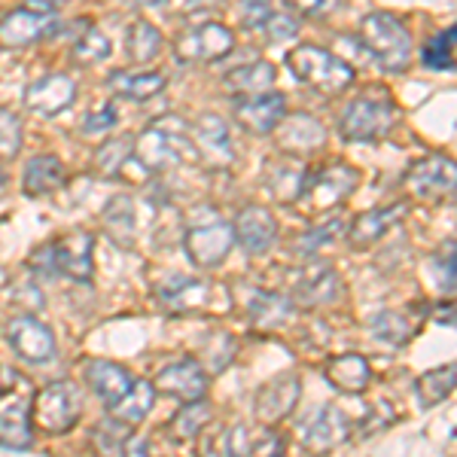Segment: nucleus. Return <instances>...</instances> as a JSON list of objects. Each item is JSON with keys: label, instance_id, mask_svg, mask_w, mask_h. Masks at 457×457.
Returning a JSON list of instances; mask_svg holds the SVG:
<instances>
[{"label": "nucleus", "instance_id": "nucleus-42", "mask_svg": "<svg viewBox=\"0 0 457 457\" xmlns=\"http://www.w3.org/2000/svg\"><path fill=\"white\" fill-rule=\"evenodd\" d=\"M73 55H77V62H83V64L104 62V58L110 55L107 34H101L98 28L86 25V31L77 37V43H73Z\"/></svg>", "mask_w": 457, "mask_h": 457}, {"label": "nucleus", "instance_id": "nucleus-10", "mask_svg": "<svg viewBox=\"0 0 457 457\" xmlns=\"http://www.w3.org/2000/svg\"><path fill=\"white\" fill-rule=\"evenodd\" d=\"M351 436V418L336 403H323L299 421V445L308 452H333Z\"/></svg>", "mask_w": 457, "mask_h": 457}, {"label": "nucleus", "instance_id": "nucleus-5", "mask_svg": "<svg viewBox=\"0 0 457 457\" xmlns=\"http://www.w3.org/2000/svg\"><path fill=\"white\" fill-rule=\"evenodd\" d=\"M360 40L385 71H405L411 58V34L390 12H370L360 25Z\"/></svg>", "mask_w": 457, "mask_h": 457}, {"label": "nucleus", "instance_id": "nucleus-11", "mask_svg": "<svg viewBox=\"0 0 457 457\" xmlns=\"http://www.w3.org/2000/svg\"><path fill=\"white\" fill-rule=\"evenodd\" d=\"M183 247H187V256L198 265V269H217V265L228 256V250L235 247L232 223H223V220L211 213L204 223H195L187 228Z\"/></svg>", "mask_w": 457, "mask_h": 457}, {"label": "nucleus", "instance_id": "nucleus-24", "mask_svg": "<svg viewBox=\"0 0 457 457\" xmlns=\"http://www.w3.org/2000/svg\"><path fill=\"white\" fill-rule=\"evenodd\" d=\"M86 381L107 409L113 403H120L122 396L135 387V375L125 370V366L113 363V360H92V363L86 366Z\"/></svg>", "mask_w": 457, "mask_h": 457}, {"label": "nucleus", "instance_id": "nucleus-44", "mask_svg": "<svg viewBox=\"0 0 457 457\" xmlns=\"http://www.w3.org/2000/svg\"><path fill=\"white\" fill-rule=\"evenodd\" d=\"M345 228H348V226H345V220H338V217L327 220L323 226H314L312 232L302 235V238L296 241V250H299V253H317V250L327 247L338 232H345Z\"/></svg>", "mask_w": 457, "mask_h": 457}, {"label": "nucleus", "instance_id": "nucleus-33", "mask_svg": "<svg viewBox=\"0 0 457 457\" xmlns=\"http://www.w3.org/2000/svg\"><path fill=\"white\" fill-rule=\"evenodd\" d=\"M454 363L448 366H439V370H430L424 372L421 378L415 381V390H418V400H421L424 409H433V405H439L442 400H448V396L454 394Z\"/></svg>", "mask_w": 457, "mask_h": 457}, {"label": "nucleus", "instance_id": "nucleus-1", "mask_svg": "<svg viewBox=\"0 0 457 457\" xmlns=\"http://www.w3.org/2000/svg\"><path fill=\"white\" fill-rule=\"evenodd\" d=\"M131 159L150 174H165L180 162H193L195 144L189 137V122L177 113L153 120L141 135L131 141Z\"/></svg>", "mask_w": 457, "mask_h": 457}, {"label": "nucleus", "instance_id": "nucleus-40", "mask_svg": "<svg viewBox=\"0 0 457 457\" xmlns=\"http://www.w3.org/2000/svg\"><path fill=\"white\" fill-rule=\"evenodd\" d=\"M135 436V430H131V424L120 421V418L110 415L107 421L98 424V430H95V445H98V452L104 454H122L125 452V442Z\"/></svg>", "mask_w": 457, "mask_h": 457}, {"label": "nucleus", "instance_id": "nucleus-31", "mask_svg": "<svg viewBox=\"0 0 457 457\" xmlns=\"http://www.w3.org/2000/svg\"><path fill=\"white\" fill-rule=\"evenodd\" d=\"M107 86L113 88L116 95L131 101H146L153 95H159L165 88V77L162 73H129V71H116L110 73Z\"/></svg>", "mask_w": 457, "mask_h": 457}, {"label": "nucleus", "instance_id": "nucleus-4", "mask_svg": "<svg viewBox=\"0 0 457 457\" xmlns=\"http://www.w3.org/2000/svg\"><path fill=\"white\" fill-rule=\"evenodd\" d=\"M31 269L46 278H71V281H92V235L71 232L64 238L46 241L31 253Z\"/></svg>", "mask_w": 457, "mask_h": 457}, {"label": "nucleus", "instance_id": "nucleus-13", "mask_svg": "<svg viewBox=\"0 0 457 457\" xmlns=\"http://www.w3.org/2000/svg\"><path fill=\"white\" fill-rule=\"evenodd\" d=\"M299 396H302L299 375L284 372V375H278V378L265 381V385L256 390V396H253V415H256V421L265 424V427L281 424L284 418H290L293 411H296Z\"/></svg>", "mask_w": 457, "mask_h": 457}, {"label": "nucleus", "instance_id": "nucleus-34", "mask_svg": "<svg viewBox=\"0 0 457 457\" xmlns=\"http://www.w3.org/2000/svg\"><path fill=\"white\" fill-rule=\"evenodd\" d=\"M235 351H238V345H235V338L223 333V329H213L211 336L202 338V345H198V363H202L204 372H223L228 363H232Z\"/></svg>", "mask_w": 457, "mask_h": 457}, {"label": "nucleus", "instance_id": "nucleus-20", "mask_svg": "<svg viewBox=\"0 0 457 457\" xmlns=\"http://www.w3.org/2000/svg\"><path fill=\"white\" fill-rule=\"evenodd\" d=\"M235 241L247 250V253H265L278 238V220L271 217V211L260 208V204H250V208L238 211L232 223Z\"/></svg>", "mask_w": 457, "mask_h": 457}, {"label": "nucleus", "instance_id": "nucleus-39", "mask_svg": "<svg viewBox=\"0 0 457 457\" xmlns=\"http://www.w3.org/2000/svg\"><path fill=\"white\" fill-rule=\"evenodd\" d=\"M421 62L430 71H452L454 68V25L445 34H436L424 43Z\"/></svg>", "mask_w": 457, "mask_h": 457}, {"label": "nucleus", "instance_id": "nucleus-36", "mask_svg": "<svg viewBox=\"0 0 457 457\" xmlns=\"http://www.w3.org/2000/svg\"><path fill=\"white\" fill-rule=\"evenodd\" d=\"M125 53L137 64L156 58L162 53V31L153 28L150 21H135V25L129 28V34H125Z\"/></svg>", "mask_w": 457, "mask_h": 457}, {"label": "nucleus", "instance_id": "nucleus-48", "mask_svg": "<svg viewBox=\"0 0 457 457\" xmlns=\"http://www.w3.org/2000/svg\"><path fill=\"white\" fill-rule=\"evenodd\" d=\"M113 125H116V110L107 104V107H101V110H95V113L86 116L83 131L86 135H107Z\"/></svg>", "mask_w": 457, "mask_h": 457}, {"label": "nucleus", "instance_id": "nucleus-49", "mask_svg": "<svg viewBox=\"0 0 457 457\" xmlns=\"http://www.w3.org/2000/svg\"><path fill=\"white\" fill-rule=\"evenodd\" d=\"M287 6H290L293 12H299V16L320 19V16H327V12L336 10L338 0H287Z\"/></svg>", "mask_w": 457, "mask_h": 457}, {"label": "nucleus", "instance_id": "nucleus-46", "mask_svg": "<svg viewBox=\"0 0 457 457\" xmlns=\"http://www.w3.org/2000/svg\"><path fill=\"white\" fill-rule=\"evenodd\" d=\"M265 25V34L271 37V40H290V37H296L299 25L293 16H284V12H269V19L262 21Z\"/></svg>", "mask_w": 457, "mask_h": 457}, {"label": "nucleus", "instance_id": "nucleus-14", "mask_svg": "<svg viewBox=\"0 0 457 457\" xmlns=\"http://www.w3.org/2000/svg\"><path fill=\"white\" fill-rule=\"evenodd\" d=\"M6 342L28 363H49L55 357V336L31 314H19L6 323Z\"/></svg>", "mask_w": 457, "mask_h": 457}, {"label": "nucleus", "instance_id": "nucleus-35", "mask_svg": "<svg viewBox=\"0 0 457 457\" xmlns=\"http://www.w3.org/2000/svg\"><path fill=\"white\" fill-rule=\"evenodd\" d=\"M211 418H213L211 403H204L202 396H198V400H189L177 411L168 430H171L174 439H195V436H202V430L211 424Z\"/></svg>", "mask_w": 457, "mask_h": 457}, {"label": "nucleus", "instance_id": "nucleus-38", "mask_svg": "<svg viewBox=\"0 0 457 457\" xmlns=\"http://www.w3.org/2000/svg\"><path fill=\"white\" fill-rule=\"evenodd\" d=\"M135 202H131L129 195H116L107 202L104 208V226L110 228V235H113L116 241H122V245H129L131 235H135Z\"/></svg>", "mask_w": 457, "mask_h": 457}, {"label": "nucleus", "instance_id": "nucleus-51", "mask_svg": "<svg viewBox=\"0 0 457 457\" xmlns=\"http://www.w3.org/2000/svg\"><path fill=\"white\" fill-rule=\"evenodd\" d=\"M250 454H284V439L265 430L260 439H250Z\"/></svg>", "mask_w": 457, "mask_h": 457}, {"label": "nucleus", "instance_id": "nucleus-28", "mask_svg": "<svg viewBox=\"0 0 457 457\" xmlns=\"http://www.w3.org/2000/svg\"><path fill=\"white\" fill-rule=\"evenodd\" d=\"M68 180V171H64L62 159L55 156H37L25 165V174H21V189L25 195L31 198H43V195H53L58 189L64 187Z\"/></svg>", "mask_w": 457, "mask_h": 457}, {"label": "nucleus", "instance_id": "nucleus-22", "mask_svg": "<svg viewBox=\"0 0 457 457\" xmlns=\"http://www.w3.org/2000/svg\"><path fill=\"white\" fill-rule=\"evenodd\" d=\"M159 394H168V396H177V400L189 403V400H198L204 396L208 390V372L202 370L198 360H180V363H171L165 366L159 375H156V385Z\"/></svg>", "mask_w": 457, "mask_h": 457}, {"label": "nucleus", "instance_id": "nucleus-32", "mask_svg": "<svg viewBox=\"0 0 457 457\" xmlns=\"http://www.w3.org/2000/svg\"><path fill=\"white\" fill-rule=\"evenodd\" d=\"M153 400H156V387H153L150 381L135 378V387H131L120 403L110 405V415L120 418L125 424H141L144 418L150 415Z\"/></svg>", "mask_w": 457, "mask_h": 457}, {"label": "nucleus", "instance_id": "nucleus-21", "mask_svg": "<svg viewBox=\"0 0 457 457\" xmlns=\"http://www.w3.org/2000/svg\"><path fill=\"white\" fill-rule=\"evenodd\" d=\"M405 217V204H387V208H375L363 211L353 217V223L345 228L348 235V245L353 250H370L372 245H378L381 238Z\"/></svg>", "mask_w": 457, "mask_h": 457}, {"label": "nucleus", "instance_id": "nucleus-45", "mask_svg": "<svg viewBox=\"0 0 457 457\" xmlns=\"http://www.w3.org/2000/svg\"><path fill=\"white\" fill-rule=\"evenodd\" d=\"M21 150V120L12 110L0 107V159H12Z\"/></svg>", "mask_w": 457, "mask_h": 457}, {"label": "nucleus", "instance_id": "nucleus-43", "mask_svg": "<svg viewBox=\"0 0 457 457\" xmlns=\"http://www.w3.org/2000/svg\"><path fill=\"white\" fill-rule=\"evenodd\" d=\"M208 454H250V433L245 424H235L228 430L217 433L211 442H204Z\"/></svg>", "mask_w": 457, "mask_h": 457}, {"label": "nucleus", "instance_id": "nucleus-16", "mask_svg": "<svg viewBox=\"0 0 457 457\" xmlns=\"http://www.w3.org/2000/svg\"><path fill=\"white\" fill-rule=\"evenodd\" d=\"M235 120L250 135H271L281 116L287 113V98L281 92H262V95H250V98L235 101L232 107Z\"/></svg>", "mask_w": 457, "mask_h": 457}, {"label": "nucleus", "instance_id": "nucleus-18", "mask_svg": "<svg viewBox=\"0 0 457 457\" xmlns=\"http://www.w3.org/2000/svg\"><path fill=\"white\" fill-rule=\"evenodd\" d=\"M308 165L302 162L299 156H284L281 159H271L265 162L262 168V183L271 195H275L278 204H296L302 189H305V180H308Z\"/></svg>", "mask_w": 457, "mask_h": 457}, {"label": "nucleus", "instance_id": "nucleus-23", "mask_svg": "<svg viewBox=\"0 0 457 457\" xmlns=\"http://www.w3.org/2000/svg\"><path fill=\"white\" fill-rule=\"evenodd\" d=\"M342 296V278L336 275L329 265H312L299 275L296 287H293V305L317 308L336 302Z\"/></svg>", "mask_w": 457, "mask_h": 457}, {"label": "nucleus", "instance_id": "nucleus-27", "mask_svg": "<svg viewBox=\"0 0 457 457\" xmlns=\"http://www.w3.org/2000/svg\"><path fill=\"white\" fill-rule=\"evenodd\" d=\"M159 299L168 312H198V308L208 305L211 299V284L208 281H198V278H183L177 275L171 281H165L159 287Z\"/></svg>", "mask_w": 457, "mask_h": 457}, {"label": "nucleus", "instance_id": "nucleus-19", "mask_svg": "<svg viewBox=\"0 0 457 457\" xmlns=\"http://www.w3.org/2000/svg\"><path fill=\"white\" fill-rule=\"evenodd\" d=\"M77 86L68 73H46L25 88V107L37 116H58L73 104Z\"/></svg>", "mask_w": 457, "mask_h": 457}, {"label": "nucleus", "instance_id": "nucleus-9", "mask_svg": "<svg viewBox=\"0 0 457 457\" xmlns=\"http://www.w3.org/2000/svg\"><path fill=\"white\" fill-rule=\"evenodd\" d=\"M235 31L217 21H198L174 37V58L183 64H208L220 62L232 53Z\"/></svg>", "mask_w": 457, "mask_h": 457}, {"label": "nucleus", "instance_id": "nucleus-3", "mask_svg": "<svg viewBox=\"0 0 457 457\" xmlns=\"http://www.w3.org/2000/svg\"><path fill=\"white\" fill-rule=\"evenodd\" d=\"M360 187V171L348 162H329L317 174H308L305 189H302L296 208L305 217H323V213L342 208Z\"/></svg>", "mask_w": 457, "mask_h": 457}, {"label": "nucleus", "instance_id": "nucleus-29", "mask_svg": "<svg viewBox=\"0 0 457 457\" xmlns=\"http://www.w3.org/2000/svg\"><path fill=\"white\" fill-rule=\"evenodd\" d=\"M275 64L269 62H253V64H241V68L228 71L223 77V92L228 95H241V98H250V95H262L275 86Z\"/></svg>", "mask_w": 457, "mask_h": 457}, {"label": "nucleus", "instance_id": "nucleus-8", "mask_svg": "<svg viewBox=\"0 0 457 457\" xmlns=\"http://www.w3.org/2000/svg\"><path fill=\"white\" fill-rule=\"evenodd\" d=\"M403 187L409 189V195H415L418 202L427 204H442L445 198L454 195L457 187V168L448 156H424L415 159L403 174Z\"/></svg>", "mask_w": 457, "mask_h": 457}, {"label": "nucleus", "instance_id": "nucleus-30", "mask_svg": "<svg viewBox=\"0 0 457 457\" xmlns=\"http://www.w3.org/2000/svg\"><path fill=\"white\" fill-rule=\"evenodd\" d=\"M0 445L12 452H28L34 445L31 418H28V403L16 400L0 411Z\"/></svg>", "mask_w": 457, "mask_h": 457}, {"label": "nucleus", "instance_id": "nucleus-17", "mask_svg": "<svg viewBox=\"0 0 457 457\" xmlns=\"http://www.w3.org/2000/svg\"><path fill=\"white\" fill-rule=\"evenodd\" d=\"M195 144V156L202 162H208L213 168H228L235 159L232 153V137H228V129L226 122L220 120L217 113H202L189 131Z\"/></svg>", "mask_w": 457, "mask_h": 457}, {"label": "nucleus", "instance_id": "nucleus-26", "mask_svg": "<svg viewBox=\"0 0 457 457\" xmlns=\"http://www.w3.org/2000/svg\"><path fill=\"white\" fill-rule=\"evenodd\" d=\"M245 314L247 320L253 323L256 329H278L284 327L287 320L296 312L290 299L275 296V293H265V290H245Z\"/></svg>", "mask_w": 457, "mask_h": 457}, {"label": "nucleus", "instance_id": "nucleus-6", "mask_svg": "<svg viewBox=\"0 0 457 457\" xmlns=\"http://www.w3.org/2000/svg\"><path fill=\"white\" fill-rule=\"evenodd\" d=\"M79 415H83V394H79V387L73 381H49L34 396V427L40 433H46V436H62V433L73 430Z\"/></svg>", "mask_w": 457, "mask_h": 457}, {"label": "nucleus", "instance_id": "nucleus-52", "mask_svg": "<svg viewBox=\"0 0 457 457\" xmlns=\"http://www.w3.org/2000/svg\"><path fill=\"white\" fill-rule=\"evenodd\" d=\"M25 6L34 12H55L62 6V0H25Z\"/></svg>", "mask_w": 457, "mask_h": 457}, {"label": "nucleus", "instance_id": "nucleus-53", "mask_svg": "<svg viewBox=\"0 0 457 457\" xmlns=\"http://www.w3.org/2000/svg\"><path fill=\"white\" fill-rule=\"evenodd\" d=\"M10 378H16V372H12V370H4V366H0V394L12 387V381H10Z\"/></svg>", "mask_w": 457, "mask_h": 457}, {"label": "nucleus", "instance_id": "nucleus-47", "mask_svg": "<svg viewBox=\"0 0 457 457\" xmlns=\"http://www.w3.org/2000/svg\"><path fill=\"white\" fill-rule=\"evenodd\" d=\"M433 265H436V271H439L442 293H448V296H452V293H454V241H448V253L442 250L436 260H433Z\"/></svg>", "mask_w": 457, "mask_h": 457}, {"label": "nucleus", "instance_id": "nucleus-50", "mask_svg": "<svg viewBox=\"0 0 457 457\" xmlns=\"http://www.w3.org/2000/svg\"><path fill=\"white\" fill-rule=\"evenodd\" d=\"M269 0H241V21H245V28H260L269 19Z\"/></svg>", "mask_w": 457, "mask_h": 457}, {"label": "nucleus", "instance_id": "nucleus-54", "mask_svg": "<svg viewBox=\"0 0 457 457\" xmlns=\"http://www.w3.org/2000/svg\"><path fill=\"white\" fill-rule=\"evenodd\" d=\"M129 4H135V6H144V10H153V6H165L168 0H129Z\"/></svg>", "mask_w": 457, "mask_h": 457}, {"label": "nucleus", "instance_id": "nucleus-25", "mask_svg": "<svg viewBox=\"0 0 457 457\" xmlns=\"http://www.w3.org/2000/svg\"><path fill=\"white\" fill-rule=\"evenodd\" d=\"M323 378L342 394L357 396L372 385V370L360 353H338V357L323 363Z\"/></svg>", "mask_w": 457, "mask_h": 457}, {"label": "nucleus", "instance_id": "nucleus-37", "mask_svg": "<svg viewBox=\"0 0 457 457\" xmlns=\"http://www.w3.org/2000/svg\"><path fill=\"white\" fill-rule=\"evenodd\" d=\"M370 329L375 338H381L385 345H394V348H403L415 336V327L400 312H378L375 317H370Z\"/></svg>", "mask_w": 457, "mask_h": 457}, {"label": "nucleus", "instance_id": "nucleus-7", "mask_svg": "<svg viewBox=\"0 0 457 457\" xmlns=\"http://www.w3.org/2000/svg\"><path fill=\"white\" fill-rule=\"evenodd\" d=\"M396 122V104L387 98L385 92L375 95H360L345 107L342 120H338V131L345 141L366 144L385 137Z\"/></svg>", "mask_w": 457, "mask_h": 457}, {"label": "nucleus", "instance_id": "nucleus-2", "mask_svg": "<svg viewBox=\"0 0 457 457\" xmlns=\"http://www.w3.org/2000/svg\"><path fill=\"white\" fill-rule=\"evenodd\" d=\"M287 64L299 83L312 86L320 95H338L353 83V68L345 58H338L329 49L312 46V43H302L293 49L287 55Z\"/></svg>", "mask_w": 457, "mask_h": 457}, {"label": "nucleus", "instance_id": "nucleus-55", "mask_svg": "<svg viewBox=\"0 0 457 457\" xmlns=\"http://www.w3.org/2000/svg\"><path fill=\"white\" fill-rule=\"evenodd\" d=\"M4 187H6V174H4V168H0V193H4Z\"/></svg>", "mask_w": 457, "mask_h": 457}, {"label": "nucleus", "instance_id": "nucleus-41", "mask_svg": "<svg viewBox=\"0 0 457 457\" xmlns=\"http://www.w3.org/2000/svg\"><path fill=\"white\" fill-rule=\"evenodd\" d=\"M129 156H131L129 137H113V141H107L98 153H95V168H98V174H104V177H120Z\"/></svg>", "mask_w": 457, "mask_h": 457}, {"label": "nucleus", "instance_id": "nucleus-12", "mask_svg": "<svg viewBox=\"0 0 457 457\" xmlns=\"http://www.w3.org/2000/svg\"><path fill=\"white\" fill-rule=\"evenodd\" d=\"M275 135V146L287 156H317L327 146V129L320 120L308 113H284L281 122L271 129Z\"/></svg>", "mask_w": 457, "mask_h": 457}, {"label": "nucleus", "instance_id": "nucleus-15", "mask_svg": "<svg viewBox=\"0 0 457 457\" xmlns=\"http://www.w3.org/2000/svg\"><path fill=\"white\" fill-rule=\"evenodd\" d=\"M58 31V16L55 12H34V10H16L6 12L0 19V46L21 49L31 46V43L46 40L49 34Z\"/></svg>", "mask_w": 457, "mask_h": 457}]
</instances>
